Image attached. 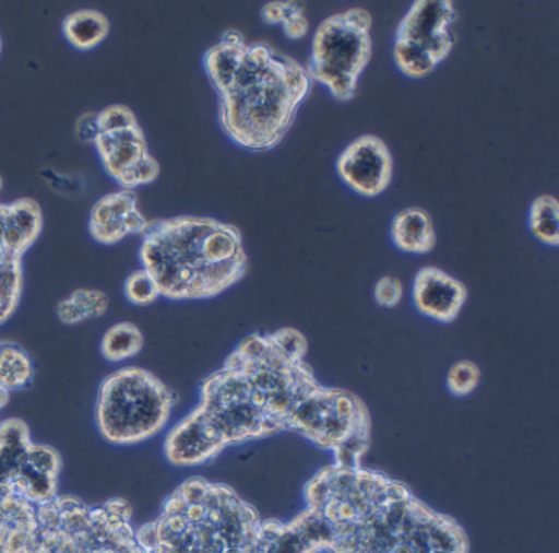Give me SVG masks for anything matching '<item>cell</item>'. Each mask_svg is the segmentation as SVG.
Listing matches in <instances>:
<instances>
[{
    "label": "cell",
    "instance_id": "obj_1",
    "mask_svg": "<svg viewBox=\"0 0 559 553\" xmlns=\"http://www.w3.org/2000/svg\"><path fill=\"white\" fill-rule=\"evenodd\" d=\"M58 474L35 442L0 444V553H146L126 499L60 496Z\"/></svg>",
    "mask_w": 559,
    "mask_h": 553
},
{
    "label": "cell",
    "instance_id": "obj_2",
    "mask_svg": "<svg viewBox=\"0 0 559 553\" xmlns=\"http://www.w3.org/2000/svg\"><path fill=\"white\" fill-rule=\"evenodd\" d=\"M204 68L218 94L225 136L241 149L267 152L289 132L312 80L306 67L267 44H248L225 32L204 55Z\"/></svg>",
    "mask_w": 559,
    "mask_h": 553
},
{
    "label": "cell",
    "instance_id": "obj_3",
    "mask_svg": "<svg viewBox=\"0 0 559 553\" xmlns=\"http://www.w3.org/2000/svg\"><path fill=\"white\" fill-rule=\"evenodd\" d=\"M140 260L155 278L159 296L173 301L217 296L247 271L241 232L218 219L198 215L150 222Z\"/></svg>",
    "mask_w": 559,
    "mask_h": 553
},
{
    "label": "cell",
    "instance_id": "obj_4",
    "mask_svg": "<svg viewBox=\"0 0 559 553\" xmlns=\"http://www.w3.org/2000/svg\"><path fill=\"white\" fill-rule=\"evenodd\" d=\"M261 522L230 487L189 478L136 537L146 553H250Z\"/></svg>",
    "mask_w": 559,
    "mask_h": 553
},
{
    "label": "cell",
    "instance_id": "obj_5",
    "mask_svg": "<svg viewBox=\"0 0 559 553\" xmlns=\"http://www.w3.org/2000/svg\"><path fill=\"white\" fill-rule=\"evenodd\" d=\"M330 526L332 553H467L466 533L451 517L382 474L355 517Z\"/></svg>",
    "mask_w": 559,
    "mask_h": 553
},
{
    "label": "cell",
    "instance_id": "obj_6",
    "mask_svg": "<svg viewBox=\"0 0 559 553\" xmlns=\"http://www.w3.org/2000/svg\"><path fill=\"white\" fill-rule=\"evenodd\" d=\"M171 389L136 366L104 379L97 395V427L114 445H136L158 434L175 408Z\"/></svg>",
    "mask_w": 559,
    "mask_h": 553
},
{
    "label": "cell",
    "instance_id": "obj_7",
    "mask_svg": "<svg viewBox=\"0 0 559 553\" xmlns=\"http://www.w3.org/2000/svg\"><path fill=\"white\" fill-rule=\"evenodd\" d=\"M372 17L361 8L348 9L320 22L306 70L336 101H352L359 78L372 57Z\"/></svg>",
    "mask_w": 559,
    "mask_h": 553
},
{
    "label": "cell",
    "instance_id": "obj_8",
    "mask_svg": "<svg viewBox=\"0 0 559 553\" xmlns=\"http://www.w3.org/2000/svg\"><path fill=\"white\" fill-rule=\"evenodd\" d=\"M194 412L214 432L224 448L280 431L251 402L243 373L230 362H225L224 368L205 379L201 404Z\"/></svg>",
    "mask_w": 559,
    "mask_h": 553
},
{
    "label": "cell",
    "instance_id": "obj_9",
    "mask_svg": "<svg viewBox=\"0 0 559 553\" xmlns=\"http://www.w3.org/2000/svg\"><path fill=\"white\" fill-rule=\"evenodd\" d=\"M456 9L450 0H418L395 34L394 61L411 80H424L450 57L454 47Z\"/></svg>",
    "mask_w": 559,
    "mask_h": 553
},
{
    "label": "cell",
    "instance_id": "obj_10",
    "mask_svg": "<svg viewBox=\"0 0 559 553\" xmlns=\"http://www.w3.org/2000/svg\"><path fill=\"white\" fill-rule=\"evenodd\" d=\"M394 160L384 140L361 136L353 140L336 160L338 178L356 195L376 198L389 188Z\"/></svg>",
    "mask_w": 559,
    "mask_h": 553
},
{
    "label": "cell",
    "instance_id": "obj_11",
    "mask_svg": "<svg viewBox=\"0 0 559 553\" xmlns=\"http://www.w3.org/2000/svg\"><path fill=\"white\" fill-rule=\"evenodd\" d=\"M415 309L438 322H453L466 303V286L440 268L427 267L418 271L414 281Z\"/></svg>",
    "mask_w": 559,
    "mask_h": 553
},
{
    "label": "cell",
    "instance_id": "obj_12",
    "mask_svg": "<svg viewBox=\"0 0 559 553\" xmlns=\"http://www.w3.org/2000/svg\"><path fill=\"white\" fill-rule=\"evenodd\" d=\"M222 450L224 445L194 411L169 432L165 444L166 458L176 467H198Z\"/></svg>",
    "mask_w": 559,
    "mask_h": 553
},
{
    "label": "cell",
    "instance_id": "obj_13",
    "mask_svg": "<svg viewBox=\"0 0 559 553\" xmlns=\"http://www.w3.org/2000/svg\"><path fill=\"white\" fill-rule=\"evenodd\" d=\"M44 228L41 208L34 199H19L0 204V244L11 254L24 257L25 251L40 237Z\"/></svg>",
    "mask_w": 559,
    "mask_h": 553
},
{
    "label": "cell",
    "instance_id": "obj_14",
    "mask_svg": "<svg viewBox=\"0 0 559 553\" xmlns=\"http://www.w3.org/2000/svg\"><path fill=\"white\" fill-rule=\"evenodd\" d=\"M94 145L104 168L116 181L150 155L145 133L140 126L119 132L100 133Z\"/></svg>",
    "mask_w": 559,
    "mask_h": 553
},
{
    "label": "cell",
    "instance_id": "obj_15",
    "mask_svg": "<svg viewBox=\"0 0 559 553\" xmlns=\"http://www.w3.org/2000/svg\"><path fill=\"white\" fill-rule=\"evenodd\" d=\"M136 208V196L130 189L104 196L91 212V234L100 244L114 245L123 240L130 235L127 219Z\"/></svg>",
    "mask_w": 559,
    "mask_h": 553
},
{
    "label": "cell",
    "instance_id": "obj_16",
    "mask_svg": "<svg viewBox=\"0 0 559 553\" xmlns=\"http://www.w3.org/2000/svg\"><path fill=\"white\" fill-rule=\"evenodd\" d=\"M391 238L395 247L405 254H428L437 244L433 221L420 208L404 209L392 219Z\"/></svg>",
    "mask_w": 559,
    "mask_h": 553
},
{
    "label": "cell",
    "instance_id": "obj_17",
    "mask_svg": "<svg viewBox=\"0 0 559 553\" xmlns=\"http://www.w3.org/2000/svg\"><path fill=\"white\" fill-rule=\"evenodd\" d=\"M110 32L106 15L93 9L73 12L63 22V34L74 48L91 51L99 47Z\"/></svg>",
    "mask_w": 559,
    "mask_h": 553
},
{
    "label": "cell",
    "instance_id": "obj_18",
    "mask_svg": "<svg viewBox=\"0 0 559 553\" xmlns=\"http://www.w3.org/2000/svg\"><path fill=\"white\" fill-rule=\"evenodd\" d=\"M24 271L22 257L5 250L0 244V326L11 319L21 299Z\"/></svg>",
    "mask_w": 559,
    "mask_h": 553
},
{
    "label": "cell",
    "instance_id": "obj_19",
    "mask_svg": "<svg viewBox=\"0 0 559 553\" xmlns=\"http://www.w3.org/2000/svg\"><path fill=\"white\" fill-rule=\"evenodd\" d=\"M34 365L31 356L17 343L0 342V388L12 392L31 385Z\"/></svg>",
    "mask_w": 559,
    "mask_h": 553
},
{
    "label": "cell",
    "instance_id": "obj_20",
    "mask_svg": "<svg viewBox=\"0 0 559 553\" xmlns=\"http://www.w3.org/2000/svg\"><path fill=\"white\" fill-rule=\"evenodd\" d=\"M143 345H145V339L142 330L132 322H120L104 333L100 352L109 362L119 363L139 355Z\"/></svg>",
    "mask_w": 559,
    "mask_h": 553
},
{
    "label": "cell",
    "instance_id": "obj_21",
    "mask_svg": "<svg viewBox=\"0 0 559 553\" xmlns=\"http://www.w3.org/2000/svg\"><path fill=\"white\" fill-rule=\"evenodd\" d=\"M530 231L542 244L559 245V205L552 196H539L530 208Z\"/></svg>",
    "mask_w": 559,
    "mask_h": 553
},
{
    "label": "cell",
    "instance_id": "obj_22",
    "mask_svg": "<svg viewBox=\"0 0 559 553\" xmlns=\"http://www.w3.org/2000/svg\"><path fill=\"white\" fill-rule=\"evenodd\" d=\"M123 291H126L127 299L135 306H148L159 297V287L155 278L143 268L127 278Z\"/></svg>",
    "mask_w": 559,
    "mask_h": 553
},
{
    "label": "cell",
    "instance_id": "obj_23",
    "mask_svg": "<svg viewBox=\"0 0 559 553\" xmlns=\"http://www.w3.org/2000/svg\"><path fill=\"white\" fill-rule=\"evenodd\" d=\"M480 381V369L476 363L461 360L448 372V388L454 396L471 395Z\"/></svg>",
    "mask_w": 559,
    "mask_h": 553
},
{
    "label": "cell",
    "instance_id": "obj_24",
    "mask_svg": "<svg viewBox=\"0 0 559 553\" xmlns=\"http://www.w3.org/2000/svg\"><path fill=\"white\" fill-rule=\"evenodd\" d=\"M100 133L119 132L139 126L135 114L126 106H110L97 114Z\"/></svg>",
    "mask_w": 559,
    "mask_h": 553
},
{
    "label": "cell",
    "instance_id": "obj_25",
    "mask_svg": "<svg viewBox=\"0 0 559 553\" xmlns=\"http://www.w3.org/2000/svg\"><path fill=\"white\" fill-rule=\"evenodd\" d=\"M159 176V165L152 155L145 156L139 165L133 166L129 173L119 179V185L126 189L136 188V186L150 185Z\"/></svg>",
    "mask_w": 559,
    "mask_h": 553
},
{
    "label": "cell",
    "instance_id": "obj_26",
    "mask_svg": "<svg viewBox=\"0 0 559 553\" xmlns=\"http://www.w3.org/2000/svg\"><path fill=\"white\" fill-rule=\"evenodd\" d=\"M304 5L290 2L289 11L283 22V32L289 40H300L309 34V21L304 15Z\"/></svg>",
    "mask_w": 559,
    "mask_h": 553
},
{
    "label": "cell",
    "instance_id": "obj_27",
    "mask_svg": "<svg viewBox=\"0 0 559 553\" xmlns=\"http://www.w3.org/2000/svg\"><path fill=\"white\" fill-rule=\"evenodd\" d=\"M402 294H404V290H402V283L397 278L384 276L376 283L374 297L379 306H397L401 303Z\"/></svg>",
    "mask_w": 559,
    "mask_h": 553
},
{
    "label": "cell",
    "instance_id": "obj_28",
    "mask_svg": "<svg viewBox=\"0 0 559 553\" xmlns=\"http://www.w3.org/2000/svg\"><path fill=\"white\" fill-rule=\"evenodd\" d=\"M73 294L76 296V299L80 301L84 310H86L90 319L103 316V314L106 313L107 307H109V299H107V296L103 291L78 290L74 291Z\"/></svg>",
    "mask_w": 559,
    "mask_h": 553
},
{
    "label": "cell",
    "instance_id": "obj_29",
    "mask_svg": "<svg viewBox=\"0 0 559 553\" xmlns=\"http://www.w3.org/2000/svg\"><path fill=\"white\" fill-rule=\"evenodd\" d=\"M58 317H60L61 322L68 323V326H74V323L90 319L86 310H84V307L81 306L80 301L73 294L68 299H63L58 304Z\"/></svg>",
    "mask_w": 559,
    "mask_h": 553
},
{
    "label": "cell",
    "instance_id": "obj_30",
    "mask_svg": "<svg viewBox=\"0 0 559 553\" xmlns=\"http://www.w3.org/2000/svg\"><path fill=\"white\" fill-rule=\"evenodd\" d=\"M76 133L83 142L96 143L100 136L99 117H97V114L87 113L81 116L76 122Z\"/></svg>",
    "mask_w": 559,
    "mask_h": 553
},
{
    "label": "cell",
    "instance_id": "obj_31",
    "mask_svg": "<svg viewBox=\"0 0 559 553\" xmlns=\"http://www.w3.org/2000/svg\"><path fill=\"white\" fill-rule=\"evenodd\" d=\"M289 4L290 2H270L261 9V17L266 24L283 25L287 11H289Z\"/></svg>",
    "mask_w": 559,
    "mask_h": 553
},
{
    "label": "cell",
    "instance_id": "obj_32",
    "mask_svg": "<svg viewBox=\"0 0 559 553\" xmlns=\"http://www.w3.org/2000/svg\"><path fill=\"white\" fill-rule=\"evenodd\" d=\"M9 396H11V392L5 391L4 388H0V409L5 408V404L9 402Z\"/></svg>",
    "mask_w": 559,
    "mask_h": 553
},
{
    "label": "cell",
    "instance_id": "obj_33",
    "mask_svg": "<svg viewBox=\"0 0 559 553\" xmlns=\"http://www.w3.org/2000/svg\"><path fill=\"white\" fill-rule=\"evenodd\" d=\"M0 51H2V38H0Z\"/></svg>",
    "mask_w": 559,
    "mask_h": 553
},
{
    "label": "cell",
    "instance_id": "obj_34",
    "mask_svg": "<svg viewBox=\"0 0 559 553\" xmlns=\"http://www.w3.org/2000/svg\"><path fill=\"white\" fill-rule=\"evenodd\" d=\"M0 189H2V178H0Z\"/></svg>",
    "mask_w": 559,
    "mask_h": 553
}]
</instances>
